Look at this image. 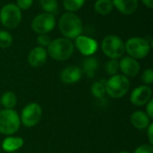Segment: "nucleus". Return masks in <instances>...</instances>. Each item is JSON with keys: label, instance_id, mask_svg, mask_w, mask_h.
<instances>
[{"label": "nucleus", "instance_id": "obj_1", "mask_svg": "<svg viewBox=\"0 0 153 153\" xmlns=\"http://www.w3.org/2000/svg\"><path fill=\"white\" fill-rule=\"evenodd\" d=\"M59 30L66 39H76L82 31V23L78 15L74 13L67 12L59 20Z\"/></svg>", "mask_w": 153, "mask_h": 153}, {"label": "nucleus", "instance_id": "obj_2", "mask_svg": "<svg viewBox=\"0 0 153 153\" xmlns=\"http://www.w3.org/2000/svg\"><path fill=\"white\" fill-rule=\"evenodd\" d=\"M74 45L66 38H58L50 41L48 46V54L55 60L64 61L68 59L74 53Z\"/></svg>", "mask_w": 153, "mask_h": 153}, {"label": "nucleus", "instance_id": "obj_3", "mask_svg": "<svg viewBox=\"0 0 153 153\" xmlns=\"http://www.w3.org/2000/svg\"><path fill=\"white\" fill-rule=\"evenodd\" d=\"M130 81L124 74H116L106 81V93L113 99H121L128 92Z\"/></svg>", "mask_w": 153, "mask_h": 153}, {"label": "nucleus", "instance_id": "obj_4", "mask_svg": "<svg viewBox=\"0 0 153 153\" xmlns=\"http://www.w3.org/2000/svg\"><path fill=\"white\" fill-rule=\"evenodd\" d=\"M20 126V116L14 109H0V134L12 135L19 130Z\"/></svg>", "mask_w": 153, "mask_h": 153}, {"label": "nucleus", "instance_id": "obj_5", "mask_svg": "<svg viewBox=\"0 0 153 153\" xmlns=\"http://www.w3.org/2000/svg\"><path fill=\"white\" fill-rule=\"evenodd\" d=\"M125 48L129 56L137 60L143 59L148 56L151 50V45L146 39L134 37L126 42Z\"/></svg>", "mask_w": 153, "mask_h": 153}, {"label": "nucleus", "instance_id": "obj_6", "mask_svg": "<svg viewBox=\"0 0 153 153\" xmlns=\"http://www.w3.org/2000/svg\"><path fill=\"white\" fill-rule=\"evenodd\" d=\"M103 53L110 59H118L125 54V43L116 35H108L104 38L101 44Z\"/></svg>", "mask_w": 153, "mask_h": 153}, {"label": "nucleus", "instance_id": "obj_7", "mask_svg": "<svg viewBox=\"0 0 153 153\" xmlns=\"http://www.w3.org/2000/svg\"><path fill=\"white\" fill-rule=\"evenodd\" d=\"M22 20V13L14 4H7L0 11V22L9 29H13L19 25Z\"/></svg>", "mask_w": 153, "mask_h": 153}, {"label": "nucleus", "instance_id": "obj_8", "mask_svg": "<svg viewBox=\"0 0 153 153\" xmlns=\"http://www.w3.org/2000/svg\"><path fill=\"white\" fill-rule=\"evenodd\" d=\"M42 117V108L41 107L35 102L27 104L22 110L20 117L21 123L25 127H33L35 126L41 119Z\"/></svg>", "mask_w": 153, "mask_h": 153}, {"label": "nucleus", "instance_id": "obj_9", "mask_svg": "<svg viewBox=\"0 0 153 153\" xmlns=\"http://www.w3.org/2000/svg\"><path fill=\"white\" fill-rule=\"evenodd\" d=\"M56 25V18L53 13H43L37 15L32 22L31 28L38 34H47L50 32Z\"/></svg>", "mask_w": 153, "mask_h": 153}, {"label": "nucleus", "instance_id": "obj_10", "mask_svg": "<svg viewBox=\"0 0 153 153\" xmlns=\"http://www.w3.org/2000/svg\"><path fill=\"white\" fill-rule=\"evenodd\" d=\"M152 90L148 85H141L136 87L131 93L130 100L133 105L142 107L146 105L152 98Z\"/></svg>", "mask_w": 153, "mask_h": 153}, {"label": "nucleus", "instance_id": "obj_11", "mask_svg": "<svg viewBox=\"0 0 153 153\" xmlns=\"http://www.w3.org/2000/svg\"><path fill=\"white\" fill-rule=\"evenodd\" d=\"M75 47L84 56H90L98 49V43L95 39L80 35L75 39Z\"/></svg>", "mask_w": 153, "mask_h": 153}, {"label": "nucleus", "instance_id": "obj_12", "mask_svg": "<svg viewBox=\"0 0 153 153\" xmlns=\"http://www.w3.org/2000/svg\"><path fill=\"white\" fill-rule=\"evenodd\" d=\"M140 64L131 56H124L119 62V70L126 77H135L140 72Z\"/></svg>", "mask_w": 153, "mask_h": 153}, {"label": "nucleus", "instance_id": "obj_13", "mask_svg": "<svg viewBox=\"0 0 153 153\" xmlns=\"http://www.w3.org/2000/svg\"><path fill=\"white\" fill-rule=\"evenodd\" d=\"M48 58V52L42 47H36L31 49L28 56V62L32 67H39L43 65Z\"/></svg>", "mask_w": 153, "mask_h": 153}, {"label": "nucleus", "instance_id": "obj_14", "mask_svg": "<svg viewBox=\"0 0 153 153\" xmlns=\"http://www.w3.org/2000/svg\"><path fill=\"white\" fill-rule=\"evenodd\" d=\"M82 78V70L74 65L65 67L60 74V80L65 84H73Z\"/></svg>", "mask_w": 153, "mask_h": 153}, {"label": "nucleus", "instance_id": "obj_15", "mask_svg": "<svg viewBox=\"0 0 153 153\" xmlns=\"http://www.w3.org/2000/svg\"><path fill=\"white\" fill-rule=\"evenodd\" d=\"M112 4L113 6L125 15L134 13L138 7V0H113Z\"/></svg>", "mask_w": 153, "mask_h": 153}, {"label": "nucleus", "instance_id": "obj_16", "mask_svg": "<svg viewBox=\"0 0 153 153\" xmlns=\"http://www.w3.org/2000/svg\"><path fill=\"white\" fill-rule=\"evenodd\" d=\"M130 121L133 126L139 130L146 129L151 124V118L145 112L141 110L134 112L130 117Z\"/></svg>", "mask_w": 153, "mask_h": 153}, {"label": "nucleus", "instance_id": "obj_17", "mask_svg": "<svg viewBox=\"0 0 153 153\" xmlns=\"http://www.w3.org/2000/svg\"><path fill=\"white\" fill-rule=\"evenodd\" d=\"M24 141L19 136H7L2 143V148L6 152H15L23 146Z\"/></svg>", "mask_w": 153, "mask_h": 153}, {"label": "nucleus", "instance_id": "obj_18", "mask_svg": "<svg viewBox=\"0 0 153 153\" xmlns=\"http://www.w3.org/2000/svg\"><path fill=\"white\" fill-rule=\"evenodd\" d=\"M98 69H99V61L97 60V58L92 56H88L87 58L84 59L82 64V71L89 78H93Z\"/></svg>", "mask_w": 153, "mask_h": 153}, {"label": "nucleus", "instance_id": "obj_19", "mask_svg": "<svg viewBox=\"0 0 153 153\" xmlns=\"http://www.w3.org/2000/svg\"><path fill=\"white\" fill-rule=\"evenodd\" d=\"M1 99V106H3L5 109H13L17 105V96L13 91H6L2 96Z\"/></svg>", "mask_w": 153, "mask_h": 153}, {"label": "nucleus", "instance_id": "obj_20", "mask_svg": "<svg viewBox=\"0 0 153 153\" xmlns=\"http://www.w3.org/2000/svg\"><path fill=\"white\" fill-rule=\"evenodd\" d=\"M113 4L111 0H97L94 4L95 11L100 15H107L113 10Z\"/></svg>", "mask_w": 153, "mask_h": 153}, {"label": "nucleus", "instance_id": "obj_21", "mask_svg": "<svg viewBox=\"0 0 153 153\" xmlns=\"http://www.w3.org/2000/svg\"><path fill=\"white\" fill-rule=\"evenodd\" d=\"M91 93L97 99H102L106 94V81L100 80L95 82L91 86Z\"/></svg>", "mask_w": 153, "mask_h": 153}, {"label": "nucleus", "instance_id": "obj_22", "mask_svg": "<svg viewBox=\"0 0 153 153\" xmlns=\"http://www.w3.org/2000/svg\"><path fill=\"white\" fill-rule=\"evenodd\" d=\"M85 0H64V7L66 11L74 13L78 11L84 4Z\"/></svg>", "mask_w": 153, "mask_h": 153}, {"label": "nucleus", "instance_id": "obj_23", "mask_svg": "<svg viewBox=\"0 0 153 153\" xmlns=\"http://www.w3.org/2000/svg\"><path fill=\"white\" fill-rule=\"evenodd\" d=\"M105 70L107 74L111 76L117 74L119 71V62L117 61V59H110L109 61H108L105 65Z\"/></svg>", "mask_w": 153, "mask_h": 153}, {"label": "nucleus", "instance_id": "obj_24", "mask_svg": "<svg viewBox=\"0 0 153 153\" xmlns=\"http://www.w3.org/2000/svg\"><path fill=\"white\" fill-rule=\"evenodd\" d=\"M40 5L46 13H53L56 11L58 4L56 0H40Z\"/></svg>", "mask_w": 153, "mask_h": 153}, {"label": "nucleus", "instance_id": "obj_25", "mask_svg": "<svg viewBox=\"0 0 153 153\" xmlns=\"http://www.w3.org/2000/svg\"><path fill=\"white\" fill-rule=\"evenodd\" d=\"M13 43V38L11 34L5 30H0V48H7Z\"/></svg>", "mask_w": 153, "mask_h": 153}, {"label": "nucleus", "instance_id": "obj_26", "mask_svg": "<svg viewBox=\"0 0 153 153\" xmlns=\"http://www.w3.org/2000/svg\"><path fill=\"white\" fill-rule=\"evenodd\" d=\"M142 81L144 85H151L153 82V71L152 68H148L143 71L142 74Z\"/></svg>", "mask_w": 153, "mask_h": 153}, {"label": "nucleus", "instance_id": "obj_27", "mask_svg": "<svg viewBox=\"0 0 153 153\" xmlns=\"http://www.w3.org/2000/svg\"><path fill=\"white\" fill-rule=\"evenodd\" d=\"M50 38L46 35V34H39L38 37H37V42L40 45L39 47H48L50 43Z\"/></svg>", "mask_w": 153, "mask_h": 153}, {"label": "nucleus", "instance_id": "obj_28", "mask_svg": "<svg viewBox=\"0 0 153 153\" xmlns=\"http://www.w3.org/2000/svg\"><path fill=\"white\" fill-rule=\"evenodd\" d=\"M134 153H153L152 145L143 144V145L137 147Z\"/></svg>", "mask_w": 153, "mask_h": 153}, {"label": "nucleus", "instance_id": "obj_29", "mask_svg": "<svg viewBox=\"0 0 153 153\" xmlns=\"http://www.w3.org/2000/svg\"><path fill=\"white\" fill-rule=\"evenodd\" d=\"M33 3V0H17V6L20 10H27L29 9Z\"/></svg>", "mask_w": 153, "mask_h": 153}, {"label": "nucleus", "instance_id": "obj_30", "mask_svg": "<svg viewBox=\"0 0 153 153\" xmlns=\"http://www.w3.org/2000/svg\"><path fill=\"white\" fill-rule=\"evenodd\" d=\"M148 117L152 119L153 118V100L152 99L147 104H146V112H145Z\"/></svg>", "mask_w": 153, "mask_h": 153}, {"label": "nucleus", "instance_id": "obj_31", "mask_svg": "<svg viewBox=\"0 0 153 153\" xmlns=\"http://www.w3.org/2000/svg\"><path fill=\"white\" fill-rule=\"evenodd\" d=\"M147 129V135H148V139L150 142V145H153V124L151 123L149 125V126L146 128Z\"/></svg>", "mask_w": 153, "mask_h": 153}, {"label": "nucleus", "instance_id": "obj_32", "mask_svg": "<svg viewBox=\"0 0 153 153\" xmlns=\"http://www.w3.org/2000/svg\"><path fill=\"white\" fill-rule=\"evenodd\" d=\"M143 3L150 9H152L153 8V0H142Z\"/></svg>", "mask_w": 153, "mask_h": 153}, {"label": "nucleus", "instance_id": "obj_33", "mask_svg": "<svg viewBox=\"0 0 153 153\" xmlns=\"http://www.w3.org/2000/svg\"><path fill=\"white\" fill-rule=\"evenodd\" d=\"M118 153H130L129 152H127V151H123V152H120Z\"/></svg>", "mask_w": 153, "mask_h": 153}, {"label": "nucleus", "instance_id": "obj_34", "mask_svg": "<svg viewBox=\"0 0 153 153\" xmlns=\"http://www.w3.org/2000/svg\"><path fill=\"white\" fill-rule=\"evenodd\" d=\"M0 109H1V99H0Z\"/></svg>", "mask_w": 153, "mask_h": 153}, {"label": "nucleus", "instance_id": "obj_35", "mask_svg": "<svg viewBox=\"0 0 153 153\" xmlns=\"http://www.w3.org/2000/svg\"><path fill=\"white\" fill-rule=\"evenodd\" d=\"M11 153H19V152H11Z\"/></svg>", "mask_w": 153, "mask_h": 153}]
</instances>
